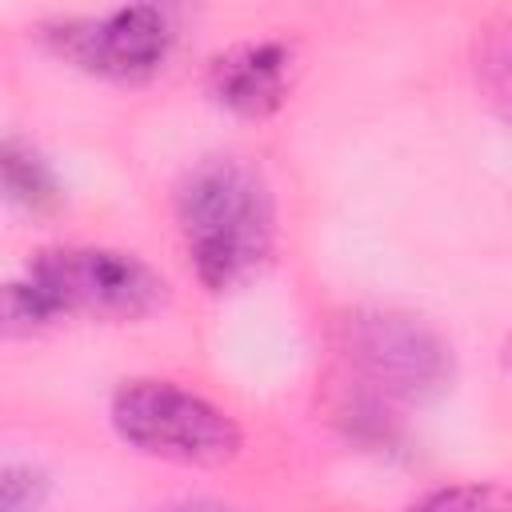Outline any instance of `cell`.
<instances>
[{
  "mask_svg": "<svg viewBox=\"0 0 512 512\" xmlns=\"http://www.w3.org/2000/svg\"><path fill=\"white\" fill-rule=\"evenodd\" d=\"M168 304L164 276L116 248H44L8 284V320L40 328L68 316L140 320Z\"/></svg>",
  "mask_w": 512,
  "mask_h": 512,
  "instance_id": "2",
  "label": "cell"
},
{
  "mask_svg": "<svg viewBox=\"0 0 512 512\" xmlns=\"http://www.w3.org/2000/svg\"><path fill=\"white\" fill-rule=\"evenodd\" d=\"M212 96L236 116H272L292 84V44L248 40L212 60Z\"/></svg>",
  "mask_w": 512,
  "mask_h": 512,
  "instance_id": "6",
  "label": "cell"
},
{
  "mask_svg": "<svg viewBox=\"0 0 512 512\" xmlns=\"http://www.w3.org/2000/svg\"><path fill=\"white\" fill-rule=\"evenodd\" d=\"M160 512H236L220 500H204V496H192V500H176V504H164Z\"/></svg>",
  "mask_w": 512,
  "mask_h": 512,
  "instance_id": "11",
  "label": "cell"
},
{
  "mask_svg": "<svg viewBox=\"0 0 512 512\" xmlns=\"http://www.w3.org/2000/svg\"><path fill=\"white\" fill-rule=\"evenodd\" d=\"M408 512H512V488L496 480H464L424 492Z\"/></svg>",
  "mask_w": 512,
  "mask_h": 512,
  "instance_id": "9",
  "label": "cell"
},
{
  "mask_svg": "<svg viewBox=\"0 0 512 512\" xmlns=\"http://www.w3.org/2000/svg\"><path fill=\"white\" fill-rule=\"evenodd\" d=\"M44 40L60 60L76 64L80 72L132 84L164 68L176 44V28L164 8L132 4V8L100 12V16L44 24Z\"/></svg>",
  "mask_w": 512,
  "mask_h": 512,
  "instance_id": "4",
  "label": "cell"
},
{
  "mask_svg": "<svg viewBox=\"0 0 512 512\" xmlns=\"http://www.w3.org/2000/svg\"><path fill=\"white\" fill-rule=\"evenodd\" d=\"M0 168H4V192L12 204H20L28 212H52L60 204V184H56L48 160L32 144L8 136L4 152H0Z\"/></svg>",
  "mask_w": 512,
  "mask_h": 512,
  "instance_id": "7",
  "label": "cell"
},
{
  "mask_svg": "<svg viewBox=\"0 0 512 512\" xmlns=\"http://www.w3.org/2000/svg\"><path fill=\"white\" fill-rule=\"evenodd\" d=\"M48 500V476L36 464H8L0 480V508L4 512H40Z\"/></svg>",
  "mask_w": 512,
  "mask_h": 512,
  "instance_id": "10",
  "label": "cell"
},
{
  "mask_svg": "<svg viewBox=\"0 0 512 512\" xmlns=\"http://www.w3.org/2000/svg\"><path fill=\"white\" fill-rule=\"evenodd\" d=\"M112 428L124 444L192 468H220L240 456V424L208 396L176 380H124L112 392Z\"/></svg>",
  "mask_w": 512,
  "mask_h": 512,
  "instance_id": "3",
  "label": "cell"
},
{
  "mask_svg": "<svg viewBox=\"0 0 512 512\" xmlns=\"http://www.w3.org/2000/svg\"><path fill=\"white\" fill-rule=\"evenodd\" d=\"M176 220L188 264L212 292L248 280L276 244V200L264 176L236 160H200L176 188Z\"/></svg>",
  "mask_w": 512,
  "mask_h": 512,
  "instance_id": "1",
  "label": "cell"
},
{
  "mask_svg": "<svg viewBox=\"0 0 512 512\" xmlns=\"http://www.w3.org/2000/svg\"><path fill=\"white\" fill-rule=\"evenodd\" d=\"M348 364L384 396L420 400L448 384V344L420 320L400 312H360L344 324Z\"/></svg>",
  "mask_w": 512,
  "mask_h": 512,
  "instance_id": "5",
  "label": "cell"
},
{
  "mask_svg": "<svg viewBox=\"0 0 512 512\" xmlns=\"http://www.w3.org/2000/svg\"><path fill=\"white\" fill-rule=\"evenodd\" d=\"M476 80L492 108L512 124V16H500L484 28L476 44Z\"/></svg>",
  "mask_w": 512,
  "mask_h": 512,
  "instance_id": "8",
  "label": "cell"
}]
</instances>
